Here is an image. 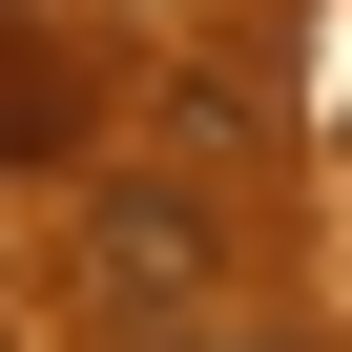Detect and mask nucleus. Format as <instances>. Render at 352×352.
Instances as JSON below:
<instances>
[{
  "label": "nucleus",
  "mask_w": 352,
  "mask_h": 352,
  "mask_svg": "<svg viewBox=\"0 0 352 352\" xmlns=\"http://www.w3.org/2000/svg\"><path fill=\"white\" fill-rule=\"evenodd\" d=\"M0 21H21V0H0Z\"/></svg>",
  "instance_id": "20e7f679"
},
{
  "label": "nucleus",
  "mask_w": 352,
  "mask_h": 352,
  "mask_svg": "<svg viewBox=\"0 0 352 352\" xmlns=\"http://www.w3.org/2000/svg\"><path fill=\"white\" fill-rule=\"evenodd\" d=\"M42 145H83V104H63V83L21 63V42H0V166H42Z\"/></svg>",
  "instance_id": "f03ea898"
},
{
  "label": "nucleus",
  "mask_w": 352,
  "mask_h": 352,
  "mask_svg": "<svg viewBox=\"0 0 352 352\" xmlns=\"http://www.w3.org/2000/svg\"><path fill=\"white\" fill-rule=\"evenodd\" d=\"M124 352H311L290 311H187V331H124Z\"/></svg>",
  "instance_id": "7ed1b4c3"
},
{
  "label": "nucleus",
  "mask_w": 352,
  "mask_h": 352,
  "mask_svg": "<svg viewBox=\"0 0 352 352\" xmlns=\"http://www.w3.org/2000/svg\"><path fill=\"white\" fill-rule=\"evenodd\" d=\"M83 290L145 311V331H187V290H208V187H104V208H83Z\"/></svg>",
  "instance_id": "f257e3e1"
}]
</instances>
